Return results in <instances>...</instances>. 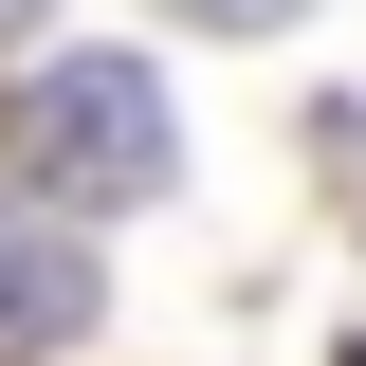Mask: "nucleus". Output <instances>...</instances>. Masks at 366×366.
<instances>
[{"label":"nucleus","instance_id":"f257e3e1","mask_svg":"<svg viewBox=\"0 0 366 366\" xmlns=\"http://www.w3.org/2000/svg\"><path fill=\"white\" fill-rule=\"evenodd\" d=\"M19 165H37V202H165V165H183L165 74L147 55H37L19 74Z\"/></svg>","mask_w":366,"mask_h":366},{"label":"nucleus","instance_id":"f03ea898","mask_svg":"<svg viewBox=\"0 0 366 366\" xmlns=\"http://www.w3.org/2000/svg\"><path fill=\"white\" fill-rule=\"evenodd\" d=\"M92 312H110L92 238H74V220H37V202H0V366H37V348H92Z\"/></svg>","mask_w":366,"mask_h":366},{"label":"nucleus","instance_id":"7ed1b4c3","mask_svg":"<svg viewBox=\"0 0 366 366\" xmlns=\"http://www.w3.org/2000/svg\"><path fill=\"white\" fill-rule=\"evenodd\" d=\"M0 37H37V0H0Z\"/></svg>","mask_w":366,"mask_h":366}]
</instances>
